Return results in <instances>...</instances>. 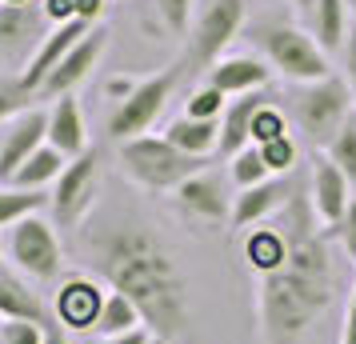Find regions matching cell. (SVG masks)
<instances>
[{
    "instance_id": "6da1fadb",
    "label": "cell",
    "mask_w": 356,
    "mask_h": 344,
    "mask_svg": "<svg viewBox=\"0 0 356 344\" xmlns=\"http://www.w3.org/2000/svg\"><path fill=\"white\" fill-rule=\"evenodd\" d=\"M276 224L289 240V256L273 277L257 280V325L264 344H296L337 300L340 268L332 236L312 208L308 184L296 181Z\"/></svg>"
},
{
    "instance_id": "7a4b0ae2",
    "label": "cell",
    "mask_w": 356,
    "mask_h": 344,
    "mask_svg": "<svg viewBox=\"0 0 356 344\" xmlns=\"http://www.w3.org/2000/svg\"><path fill=\"white\" fill-rule=\"evenodd\" d=\"M84 248L92 256V272L140 309L152 336L177 341L180 332H188V277L161 232L140 220H104L97 229H84Z\"/></svg>"
},
{
    "instance_id": "3957f363",
    "label": "cell",
    "mask_w": 356,
    "mask_h": 344,
    "mask_svg": "<svg viewBox=\"0 0 356 344\" xmlns=\"http://www.w3.org/2000/svg\"><path fill=\"white\" fill-rule=\"evenodd\" d=\"M116 164H120V172H124L136 188H145V193H177L188 177L212 168L209 156H188V152H180L164 132L161 136L148 132V136H136V140L116 145Z\"/></svg>"
},
{
    "instance_id": "277c9868",
    "label": "cell",
    "mask_w": 356,
    "mask_h": 344,
    "mask_svg": "<svg viewBox=\"0 0 356 344\" xmlns=\"http://www.w3.org/2000/svg\"><path fill=\"white\" fill-rule=\"evenodd\" d=\"M248 40L257 44V52L273 65V72H280L292 84H316L324 76H332V60L328 52L316 44V36L289 24V20H257L248 28Z\"/></svg>"
},
{
    "instance_id": "5b68a950",
    "label": "cell",
    "mask_w": 356,
    "mask_h": 344,
    "mask_svg": "<svg viewBox=\"0 0 356 344\" xmlns=\"http://www.w3.org/2000/svg\"><path fill=\"white\" fill-rule=\"evenodd\" d=\"M356 116V100H353V88L348 81L332 72L316 84H300L296 97H292V120L296 129L305 132V140L312 148H328L337 140V132Z\"/></svg>"
},
{
    "instance_id": "8992f818",
    "label": "cell",
    "mask_w": 356,
    "mask_h": 344,
    "mask_svg": "<svg viewBox=\"0 0 356 344\" xmlns=\"http://www.w3.org/2000/svg\"><path fill=\"white\" fill-rule=\"evenodd\" d=\"M4 248H8V264L17 272H24L33 284L56 280L65 268V245H60L56 220L44 213H33L20 224H13L4 232Z\"/></svg>"
},
{
    "instance_id": "52a82bcc",
    "label": "cell",
    "mask_w": 356,
    "mask_h": 344,
    "mask_svg": "<svg viewBox=\"0 0 356 344\" xmlns=\"http://www.w3.org/2000/svg\"><path fill=\"white\" fill-rule=\"evenodd\" d=\"M172 84H177V68H164V72H152V76H140L136 88H132L124 100H116L113 113H108V140L124 145V140H136V136H148L152 124L161 120L164 104L172 97Z\"/></svg>"
},
{
    "instance_id": "ba28073f",
    "label": "cell",
    "mask_w": 356,
    "mask_h": 344,
    "mask_svg": "<svg viewBox=\"0 0 356 344\" xmlns=\"http://www.w3.org/2000/svg\"><path fill=\"white\" fill-rule=\"evenodd\" d=\"M100 193V148H88L81 156H72L60 181L49 193V216L56 229H81Z\"/></svg>"
},
{
    "instance_id": "9c48e42d",
    "label": "cell",
    "mask_w": 356,
    "mask_h": 344,
    "mask_svg": "<svg viewBox=\"0 0 356 344\" xmlns=\"http://www.w3.org/2000/svg\"><path fill=\"white\" fill-rule=\"evenodd\" d=\"M244 17H248L244 0H209L188 28V60L200 72H209L220 56H228L232 40L244 28Z\"/></svg>"
},
{
    "instance_id": "30bf717a",
    "label": "cell",
    "mask_w": 356,
    "mask_h": 344,
    "mask_svg": "<svg viewBox=\"0 0 356 344\" xmlns=\"http://www.w3.org/2000/svg\"><path fill=\"white\" fill-rule=\"evenodd\" d=\"M168 200H172V213L196 232L228 229V220H232V197L220 188V177L212 168L188 177L177 193H168Z\"/></svg>"
},
{
    "instance_id": "8fae6325",
    "label": "cell",
    "mask_w": 356,
    "mask_h": 344,
    "mask_svg": "<svg viewBox=\"0 0 356 344\" xmlns=\"http://www.w3.org/2000/svg\"><path fill=\"white\" fill-rule=\"evenodd\" d=\"M104 296H108V288H104L100 277H88V272L60 277L56 296H52V316H56V325L68 328V332H97Z\"/></svg>"
},
{
    "instance_id": "7c38bea8",
    "label": "cell",
    "mask_w": 356,
    "mask_h": 344,
    "mask_svg": "<svg viewBox=\"0 0 356 344\" xmlns=\"http://www.w3.org/2000/svg\"><path fill=\"white\" fill-rule=\"evenodd\" d=\"M49 145V108H24L0 129V184H13L20 164Z\"/></svg>"
},
{
    "instance_id": "4fadbf2b",
    "label": "cell",
    "mask_w": 356,
    "mask_h": 344,
    "mask_svg": "<svg viewBox=\"0 0 356 344\" xmlns=\"http://www.w3.org/2000/svg\"><path fill=\"white\" fill-rule=\"evenodd\" d=\"M44 36H49L44 4H0V60L4 65H17V60L29 65Z\"/></svg>"
},
{
    "instance_id": "5bb4252c",
    "label": "cell",
    "mask_w": 356,
    "mask_h": 344,
    "mask_svg": "<svg viewBox=\"0 0 356 344\" xmlns=\"http://www.w3.org/2000/svg\"><path fill=\"white\" fill-rule=\"evenodd\" d=\"M292 188H296V177H273V181L252 184V188H236L228 232H248V229H257V224L276 220L280 208L289 204Z\"/></svg>"
},
{
    "instance_id": "9a60e30c",
    "label": "cell",
    "mask_w": 356,
    "mask_h": 344,
    "mask_svg": "<svg viewBox=\"0 0 356 344\" xmlns=\"http://www.w3.org/2000/svg\"><path fill=\"white\" fill-rule=\"evenodd\" d=\"M308 197H312V208H316L324 229H332L340 216L348 213V204H353V197H356L353 181L328 161V152H316V156H312V168H308Z\"/></svg>"
},
{
    "instance_id": "2e32d148",
    "label": "cell",
    "mask_w": 356,
    "mask_h": 344,
    "mask_svg": "<svg viewBox=\"0 0 356 344\" xmlns=\"http://www.w3.org/2000/svg\"><path fill=\"white\" fill-rule=\"evenodd\" d=\"M92 24H84V20H68V24H52L49 36L40 40V49L33 52V60L24 65V72H20V84L33 92V97H40V88H44V81L52 76V68L65 60L68 52L76 49L84 40V33H88Z\"/></svg>"
},
{
    "instance_id": "e0dca14e",
    "label": "cell",
    "mask_w": 356,
    "mask_h": 344,
    "mask_svg": "<svg viewBox=\"0 0 356 344\" xmlns=\"http://www.w3.org/2000/svg\"><path fill=\"white\" fill-rule=\"evenodd\" d=\"M212 88H220L225 97H244V92H260L273 81V65L260 52H228L204 72Z\"/></svg>"
},
{
    "instance_id": "ac0fdd59",
    "label": "cell",
    "mask_w": 356,
    "mask_h": 344,
    "mask_svg": "<svg viewBox=\"0 0 356 344\" xmlns=\"http://www.w3.org/2000/svg\"><path fill=\"white\" fill-rule=\"evenodd\" d=\"M104 49H108V28H100V24H92L88 33H84V40L76 44V49L68 52L60 65L52 68V76L44 81V88H40V97H68L76 84L92 72V68L100 65V56H104Z\"/></svg>"
},
{
    "instance_id": "d6986e66",
    "label": "cell",
    "mask_w": 356,
    "mask_h": 344,
    "mask_svg": "<svg viewBox=\"0 0 356 344\" xmlns=\"http://www.w3.org/2000/svg\"><path fill=\"white\" fill-rule=\"evenodd\" d=\"M0 320H36V325H56L44 296L33 288V280L17 272L13 264L0 268Z\"/></svg>"
},
{
    "instance_id": "ffe728a7",
    "label": "cell",
    "mask_w": 356,
    "mask_h": 344,
    "mask_svg": "<svg viewBox=\"0 0 356 344\" xmlns=\"http://www.w3.org/2000/svg\"><path fill=\"white\" fill-rule=\"evenodd\" d=\"M268 88H260V92H244V97H232L228 100L225 116H220V156H236L244 148L252 145V120L257 113L268 104Z\"/></svg>"
},
{
    "instance_id": "44dd1931",
    "label": "cell",
    "mask_w": 356,
    "mask_h": 344,
    "mask_svg": "<svg viewBox=\"0 0 356 344\" xmlns=\"http://www.w3.org/2000/svg\"><path fill=\"white\" fill-rule=\"evenodd\" d=\"M49 145L56 152H65L68 161L88 152V124H84V108L81 100L72 97H56L49 104Z\"/></svg>"
},
{
    "instance_id": "7402d4cb",
    "label": "cell",
    "mask_w": 356,
    "mask_h": 344,
    "mask_svg": "<svg viewBox=\"0 0 356 344\" xmlns=\"http://www.w3.org/2000/svg\"><path fill=\"white\" fill-rule=\"evenodd\" d=\"M305 13H308V33L316 36V44L328 56L344 49V40L353 33V24H348V0H308Z\"/></svg>"
},
{
    "instance_id": "603a6c76",
    "label": "cell",
    "mask_w": 356,
    "mask_h": 344,
    "mask_svg": "<svg viewBox=\"0 0 356 344\" xmlns=\"http://www.w3.org/2000/svg\"><path fill=\"white\" fill-rule=\"evenodd\" d=\"M289 256V240H284V232L280 224H257V229L244 232V264H248V272H257L260 277H273L276 268L284 264Z\"/></svg>"
},
{
    "instance_id": "cb8c5ba5",
    "label": "cell",
    "mask_w": 356,
    "mask_h": 344,
    "mask_svg": "<svg viewBox=\"0 0 356 344\" xmlns=\"http://www.w3.org/2000/svg\"><path fill=\"white\" fill-rule=\"evenodd\" d=\"M164 136L188 156H209L212 161L220 152V120H196V116L180 113L177 120L164 124Z\"/></svg>"
},
{
    "instance_id": "d4e9b609",
    "label": "cell",
    "mask_w": 356,
    "mask_h": 344,
    "mask_svg": "<svg viewBox=\"0 0 356 344\" xmlns=\"http://www.w3.org/2000/svg\"><path fill=\"white\" fill-rule=\"evenodd\" d=\"M65 168H68L65 152H56L52 145H44L40 152H33L29 161L20 164V172L13 177V188H24V193H52V184L60 181Z\"/></svg>"
},
{
    "instance_id": "484cf974",
    "label": "cell",
    "mask_w": 356,
    "mask_h": 344,
    "mask_svg": "<svg viewBox=\"0 0 356 344\" xmlns=\"http://www.w3.org/2000/svg\"><path fill=\"white\" fill-rule=\"evenodd\" d=\"M136 328H145L140 309L124 293H113L108 288L104 309H100V320H97V336H124V332H136Z\"/></svg>"
},
{
    "instance_id": "4316f807",
    "label": "cell",
    "mask_w": 356,
    "mask_h": 344,
    "mask_svg": "<svg viewBox=\"0 0 356 344\" xmlns=\"http://www.w3.org/2000/svg\"><path fill=\"white\" fill-rule=\"evenodd\" d=\"M44 208H49V193H24L13 184H0V232H8L24 216L44 213Z\"/></svg>"
},
{
    "instance_id": "83f0119b",
    "label": "cell",
    "mask_w": 356,
    "mask_h": 344,
    "mask_svg": "<svg viewBox=\"0 0 356 344\" xmlns=\"http://www.w3.org/2000/svg\"><path fill=\"white\" fill-rule=\"evenodd\" d=\"M228 172H232V184H236V188H252V184L273 181V172H268V164H264L257 145H248L244 152H236V156L228 161Z\"/></svg>"
},
{
    "instance_id": "f1b7e54d",
    "label": "cell",
    "mask_w": 356,
    "mask_h": 344,
    "mask_svg": "<svg viewBox=\"0 0 356 344\" xmlns=\"http://www.w3.org/2000/svg\"><path fill=\"white\" fill-rule=\"evenodd\" d=\"M260 156H264V164H268V172L273 177H292L296 172V161H300V148H296V140L289 136H276V140H268V145H257Z\"/></svg>"
},
{
    "instance_id": "f546056e",
    "label": "cell",
    "mask_w": 356,
    "mask_h": 344,
    "mask_svg": "<svg viewBox=\"0 0 356 344\" xmlns=\"http://www.w3.org/2000/svg\"><path fill=\"white\" fill-rule=\"evenodd\" d=\"M228 100H232V97H225L220 88H212V84L204 81L193 97L184 100V116H196V120H220L225 108H228Z\"/></svg>"
},
{
    "instance_id": "4dcf8cb0",
    "label": "cell",
    "mask_w": 356,
    "mask_h": 344,
    "mask_svg": "<svg viewBox=\"0 0 356 344\" xmlns=\"http://www.w3.org/2000/svg\"><path fill=\"white\" fill-rule=\"evenodd\" d=\"M152 13L172 36H184L196 20V0H152Z\"/></svg>"
},
{
    "instance_id": "1f68e13d",
    "label": "cell",
    "mask_w": 356,
    "mask_h": 344,
    "mask_svg": "<svg viewBox=\"0 0 356 344\" xmlns=\"http://www.w3.org/2000/svg\"><path fill=\"white\" fill-rule=\"evenodd\" d=\"M324 152H328V161L337 164L340 172H344V177L353 181V188H356V116L337 132V140L324 148Z\"/></svg>"
},
{
    "instance_id": "d6a6232c",
    "label": "cell",
    "mask_w": 356,
    "mask_h": 344,
    "mask_svg": "<svg viewBox=\"0 0 356 344\" xmlns=\"http://www.w3.org/2000/svg\"><path fill=\"white\" fill-rule=\"evenodd\" d=\"M276 136H289V116H284V108L276 100H268L257 113V120H252V145H268Z\"/></svg>"
},
{
    "instance_id": "836d02e7",
    "label": "cell",
    "mask_w": 356,
    "mask_h": 344,
    "mask_svg": "<svg viewBox=\"0 0 356 344\" xmlns=\"http://www.w3.org/2000/svg\"><path fill=\"white\" fill-rule=\"evenodd\" d=\"M29 100H33V92L20 84V76H0V129H4L13 116H20L24 108H33Z\"/></svg>"
},
{
    "instance_id": "e575fe53",
    "label": "cell",
    "mask_w": 356,
    "mask_h": 344,
    "mask_svg": "<svg viewBox=\"0 0 356 344\" xmlns=\"http://www.w3.org/2000/svg\"><path fill=\"white\" fill-rule=\"evenodd\" d=\"M49 325H36V320H4L0 325V344H44Z\"/></svg>"
},
{
    "instance_id": "d590c367",
    "label": "cell",
    "mask_w": 356,
    "mask_h": 344,
    "mask_svg": "<svg viewBox=\"0 0 356 344\" xmlns=\"http://www.w3.org/2000/svg\"><path fill=\"white\" fill-rule=\"evenodd\" d=\"M328 236H332V245H337L340 252L356 264V197H353V204H348V213L328 229Z\"/></svg>"
},
{
    "instance_id": "8d00e7d4",
    "label": "cell",
    "mask_w": 356,
    "mask_h": 344,
    "mask_svg": "<svg viewBox=\"0 0 356 344\" xmlns=\"http://www.w3.org/2000/svg\"><path fill=\"white\" fill-rule=\"evenodd\" d=\"M340 76L348 81L353 100H356V24H353V33H348V40H344V49H340Z\"/></svg>"
},
{
    "instance_id": "74e56055",
    "label": "cell",
    "mask_w": 356,
    "mask_h": 344,
    "mask_svg": "<svg viewBox=\"0 0 356 344\" xmlns=\"http://www.w3.org/2000/svg\"><path fill=\"white\" fill-rule=\"evenodd\" d=\"M337 344H356V280H353V288H348V304H344V320H340Z\"/></svg>"
},
{
    "instance_id": "f35d334b",
    "label": "cell",
    "mask_w": 356,
    "mask_h": 344,
    "mask_svg": "<svg viewBox=\"0 0 356 344\" xmlns=\"http://www.w3.org/2000/svg\"><path fill=\"white\" fill-rule=\"evenodd\" d=\"M44 17H49V24L76 20V0H44Z\"/></svg>"
},
{
    "instance_id": "ab89813d",
    "label": "cell",
    "mask_w": 356,
    "mask_h": 344,
    "mask_svg": "<svg viewBox=\"0 0 356 344\" xmlns=\"http://www.w3.org/2000/svg\"><path fill=\"white\" fill-rule=\"evenodd\" d=\"M100 17H104V0H76V20L97 24Z\"/></svg>"
},
{
    "instance_id": "60d3db41",
    "label": "cell",
    "mask_w": 356,
    "mask_h": 344,
    "mask_svg": "<svg viewBox=\"0 0 356 344\" xmlns=\"http://www.w3.org/2000/svg\"><path fill=\"white\" fill-rule=\"evenodd\" d=\"M148 328H136V332H124V336H100L97 344H148Z\"/></svg>"
},
{
    "instance_id": "b9f144b4",
    "label": "cell",
    "mask_w": 356,
    "mask_h": 344,
    "mask_svg": "<svg viewBox=\"0 0 356 344\" xmlns=\"http://www.w3.org/2000/svg\"><path fill=\"white\" fill-rule=\"evenodd\" d=\"M136 88V81H129V76H116V81H108V97L113 100H124Z\"/></svg>"
},
{
    "instance_id": "7bdbcfd3",
    "label": "cell",
    "mask_w": 356,
    "mask_h": 344,
    "mask_svg": "<svg viewBox=\"0 0 356 344\" xmlns=\"http://www.w3.org/2000/svg\"><path fill=\"white\" fill-rule=\"evenodd\" d=\"M44 344H72V341L60 332V325H49V336H44Z\"/></svg>"
},
{
    "instance_id": "ee69618b",
    "label": "cell",
    "mask_w": 356,
    "mask_h": 344,
    "mask_svg": "<svg viewBox=\"0 0 356 344\" xmlns=\"http://www.w3.org/2000/svg\"><path fill=\"white\" fill-rule=\"evenodd\" d=\"M148 344H177L172 336H148Z\"/></svg>"
},
{
    "instance_id": "f6af8a7d",
    "label": "cell",
    "mask_w": 356,
    "mask_h": 344,
    "mask_svg": "<svg viewBox=\"0 0 356 344\" xmlns=\"http://www.w3.org/2000/svg\"><path fill=\"white\" fill-rule=\"evenodd\" d=\"M0 268H8V248H4V240H0Z\"/></svg>"
},
{
    "instance_id": "bcb514c9",
    "label": "cell",
    "mask_w": 356,
    "mask_h": 344,
    "mask_svg": "<svg viewBox=\"0 0 356 344\" xmlns=\"http://www.w3.org/2000/svg\"><path fill=\"white\" fill-rule=\"evenodd\" d=\"M0 4H36V0H0Z\"/></svg>"
},
{
    "instance_id": "7dc6e473",
    "label": "cell",
    "mask_w": 356,
    "mask_h": 344,
    "mask_svg": "<svg viewBox=\"0 0 356 344\" xmlns=\"http://www.w3.org/2000/svg\"><path fill=\"white\" fill-rule=\"evenodd\" d=\"M292 4H300V8H308V0H292Z\"/></svg>"
},
{
    "instance_id": "c3c4849f",
    "label": "cell",
    "mask_w": 356,
    "mask_h": 344,
    "mask_svg": "<svg viewBox=\"0 0 356 344\" xmlns=\"http://www.w3.org/2000/svg\"><path fill=\"white\" fill-rule=\"evenodd\" d=\"M0 325H4V320H0Z\"/></svg>"
}]
</instances>
